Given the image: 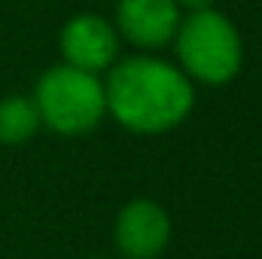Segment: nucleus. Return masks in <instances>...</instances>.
Segmentation results:
<instances>
[{
	"label": "nucleus",
	"mask_w": 262,
	"mask_h": 259,
	"mask_svg": "<svg viewBox=\"0 0 262 259\" xmlns=\"http://www.w3.org/2000/svg\"><path fill=\"white\" fill-rule=\"evenodd\" d=\"M40 125L55 134L76 137L98 128L107 116V98H104V79L98 73L79 70L70 64L49 67L31 95Z\"/></svg>",
	"instance_id": "3"
},
{
	"label": "nucleus",
	"mask_w": 262,
	"mask_h": 259,
	"mask_svg": "<svg viewBox=\"0 0 262 259\" xmlns=\"http://www.w3.org/2000/svg\"><path fill=\"white\" fill-rule=\"evenodd\" d=\"M40 128L37 107L28 95H6L0 98V143L21 146Z\"/></svg>",
	"instance_id": "7"
},
{
	"label": "nucleus",
	"mask_w": 262,
	"mask_h": 259,
	"mask_svg": "<svg viewBox=\"0 0 262 259\" xmlns=\"http://www.w3.org/2000/svg\"><path fill=\"white\" fill-rule=\"evenodd\" d=\"M58 49H61V64L79 67L89 73H104L116 64L119 55V34L116 28L95 12H79L67 18L61 34H58Z\"/></svg>",
	"instance_id": "4"
},
{
	"label": "nucleus",
	"mask_w": 262,
	"mask_h": 259,
	"mask_svg": "<svg viewBox=\"0 0 262 259\" xmlns=\"http://www.w3.org/2000/svg\"><path fill=\"white\" fill-rule=\"evenodd\" d=\"M180 9H186V12H198V9H210L213 6V0H174Z\"/></svg>",
	"instance_id": "8"
},
{
	"label": "nucleus",
	"mask_w": 262,
	"mask_h": 259,
	"mask_svg": "<svg viewBox=\"0 0 262 259\" xmlns=\"http://www.w3.org/2000/svg\"><path fill=\"white\" fill-rule=\"evenodd\" d=\"M113 241L122 259L162 256L171 241V217L152 198H134L116 213Z\"/></svg>",
	"instance_id": "5"
},
{
	"label": "nucleus",
	"mask_w": 262,
	"mask_h": 259,
	"mask_svg": "<svg viewBox=\"0 0 262 259\" xmlns=\"http://www.w3.org/2000/svg\"><path fill=\"white\" fill-rule=\"evenodd\" d=\"M180 6L174 0H119L116 3V34L131 46L152 52L174 40L180 28Z\"/></svg>",
	"instance_id": "6"
},
{
	"label": "nucleus",
	"mask_w": 262,
	"mask_h": 259,
	"mask_svg": "<svg viewBox=\"0 0 262 259\" xmlns=\"http://www.w3.org/2000/svg\"><path fill=\"white\" fill-rule=\"evenodd\" d=\"M107 113L134 134H168L180 128L192 107V79L177 64L140 52L122 58L107 70L104 79Z\"/></svg>",
	"instance_id": "1"
},
{
	"label": "nucleus",
	"mask_w": 262,
	"mask_h": 259,
	"mask_svg": "<svg viewBox=\"0 0 262 259\" xmlns=\"http://www.w3.org/2000/svg\"><path fill=\"white\" fill-rule=\"evenodd\" d=\"M171 43L180 61L177 67L192 82L226 85L241 73V64H244L241 34L232 25V18L216 12L213 6L180 18V28Z\"/></svg>",
	"instance_id": "2"
}]
</instances>
